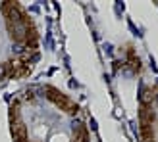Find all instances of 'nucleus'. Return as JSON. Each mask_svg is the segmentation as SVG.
I'll return each mask as SVG.
<instances>
[{
    "label": "nucleus",
    "mask_w": 158,
    "mask_h": 142,
    "mask_svg": "<svg viewBox=\"0 0 158 142\" xmlns=\"http://www.w3.org/2000/svg\"><path fill=\"white\" fill-rule=\"evenodd\" d=\"M44 92H46V96H48L52 102H56V104H58L60 108H64L66 112H69V113H75V112H77V106L73 104L72 100H68L64 94H60L56 89H52V86H46Z\"/></svg>",
    "instance_id": "f257e3e1"
},
{
    "label": "nucleus",
    "mask_w": 158,
    "mask_h": 142,
    "mask_svg": "<svg viewBox=\"0 0 158 142\" xmlns=\"http://www.w3.org/2000/svg\"><path fill=\"white\" fill-rule=\"evenodd\" d=\"M6 73H8V67H6L4 64H0V79H4Z\"/></svg>",
    "instance_id": "6e6552de"
},
{
    "label": "nucleus",
    "mask_w": 158,
    "mask_h": 142,
    "mask_svg": "<svg viewBox=\"0 0 158 142\" xmlns=\"http://www.w3.org/2000/svg\"><path fill=\"white\" fill-rule=\"evenodd\" d=\"M2 14L8 18V23H19V21H23V14H21L19 6L15 2H4L2 4Z\"/></svg>",
    "instance_id": "f03ea898"
},
{
    "label": "nucleus",
    "mask_w": 158,
    "mask_h": 142,
    "mask_svg": "<svg viewBox=\"0 0 158 142\" xmlns=\"http://www.w3.org/2000/svg\"><path fill=\"white\" fill-rule=\"evenodd\" d=\"M8 27H10L12 31V37H14V41H25L27 38V33H29V29H27V23L25 21H19V23H8Z\"/></svg>",
    "instance_id": "7ed1b4c3"
},
{
    "label": "nucleus",
    "mask_w": 158,
    "mask_h": 142,
    "mask_svg": "<svg viewBox=\"0 0 158 142\" xmlns=\"http://www.w3.org/2000/svg\"><path fill=\"white\" fill-rule=\"evenodd\" d=\"M12 135H14V140L15 142H25L27 140V129L21 121H15L12 125Z\"/></svg>",
    "instance_id": "20e7f679"
},
{
    "label": "nucleus",
    "mask_w": 158,
    "mask_h": 142,
    "mask_svg": "<svg viewBox=\"0 0 158 142\" xmlns=\"http://www.w3.org/2000/svg\"><path fill=\"white\" fill-rule=\"evenodd\" d=\"M127 25H129V29H131V33H133V35H137V37H143V33H141V31H139L135 25H133V21H127Z\"/></svg>",
    "instance_id": "0eeeda50"
},
{
    "label": "nucleus",
    "mask_w": 158,
    "mask_h": 142,
    "mask_svg": "<svg viewBox=\"0 0 158 142\" xmlns=\"http://www.w3.org/2000/svg\"><path fill=\"white\" fill-rule=\"evenodd\" d=\"M139 119H141V127H151L152 119H154L152 109H148L147 106H141V109H139Z\"/></svg>",
    "instance_id": "39448f33"
},
{
    "label": "nucleus",
    "mask_w": 158,
    "mask_h": 142,
    "mask_svg": "<svg viewBox=\"0 0 158 142\" xmlns=\"http://www.w3.org/2000/svg\"><path fill=\"white\" fill-rule=\"evenodd\" d=\"M154 98H156V104H158V92H154Z\"/></svg>",
    "instance_id": "4468645a"
},
{
    "label": "nucleus",
    "mask_w": 158,
    "mask_h": 142,
    "mask_svg": "<svg viewBox=\"0 0 158 142\" xmlns=\"http://www.w3.org/2000/svg\"><path fill=\"white\" fill-rule=\"evenodd\" d=\"M139 102L143 106H147L148 102H152V90L151 89H145L143 85H141V94H139Z\"/></svg>",
    "instance_id": "423d86ee"
},
{
    "label": "nucleus",
    "mask_w": 158,
    "mask_h": 142,
    "mask_svg": "<svg viewBox=\"0 0 158 142\" xmlns=\"http://www.w3.org/2000/svg\"><path fill=\"white\" fill-rule=\"evenodd\" d=\"M23 48H25L23 44H15V46H14V52H18V54H19V52H23Z\"/></svg>",
    "instance_id": "f8f14e48"
},
{
    "label": "nucleus",
    "mask_w": 158,
    "mask_h": 142,
    "mask_svg": "<svg viewBox=\"0 0 158 142\" xmlns=\"http://www.w3.org/2000/svg\"><path fill=\"white\" fill-rule=\"evenodd\" d=\"M89 125H91V131H98V125H97V121H94V119H91Z\"/></svg>",
    "instance_id": "9b49d317"
},
{
    "label": "nucleus",
    "mask_w": 158,
    "mask_h": 142,
    "mask_svg": "<svg viewBox=\"0 0 158 142\" xmlns=\"http://www.w3.org/2000/svg\"><path fill=\"white\" fill-rule=\"evenodd\" d=\"M122 12H123V4L122 2H116V14L122 15Z\"/></svg>",
    "instance_id": "1a4fd4ad"
},
{
    "label": "nucleus",
    "mask_w": 158,
    "mask_h": 142,
    "mask_svg": "<svg viewBox=\"0 0 158 142\" xmlns=\"http://www.w3.org/2000/svg\"><path fill=\"white\" fill-rule=\"evenodd\" d=\"M39 58H41L39 54H33V56H31V61H39Z\"/></svg>",
    "instance_id": "ddd939ff"
},
{
    "label": "nucleus",
    "mask_w": 158,
    "mask_h": 142,
    "mask_svg": "<svg viewBox=\"0 0 158 142\" xmlns=\"http://www.w3.org/2000/svg\"><path fill=\"white\" fill-rule=\"evenodd\" d=\"M104 50H106V54H112V52H114V46L106 42V44H104Z\"/></svg>",
    "instance_id": "9d476101"
}]
</instances>
